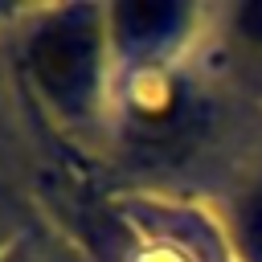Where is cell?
<instances>
[{
  "label": "cell",
  "mask_w": 262,
  "mask_h": 262,
  "mask_svg": "<svg viewBox=\"0 0 262 262\" xmlns=\"http://www.w3.org/2000/svg\"><path fill=\"white\" fill-rule=\"evenodd\" d=\"M41 70L49 74V82L61 94H82L94 74V45H90L86 29H61L57 37H49V45L41 53Z\"/></svg>",
  "instance_id": "1"
},
{
  "label": "cell",
  "mask_w": 262,
  "mask_h": 262,
  "mask_svg": "<svg viewBox=\"0 0 262 262\" xmlns=\"http://www.w3.org/2000/svg\"><path fill=\"white\" fill-rule=\"evenodd\" d=\"M237 242L246 250V262H262V188L250 192L237 209Z\"/></svg>",
  "instance_id": "2"
},
{
  "label": "cell",
  "mask_w": 262,
  "mask_h": 262,
  "mask_svg": "<svg viewBox=\"0 0 262 262\" xmlns=\"http://www.w3.org/2000/svg\"><path fill=\"white\" fill-rule=\"evenodd\" d=\"M237 25H242V33H246V37L262 41V4H250V8L237 16Z\"/></svg>",
  "instance_id": "3"
}]
</instances>
